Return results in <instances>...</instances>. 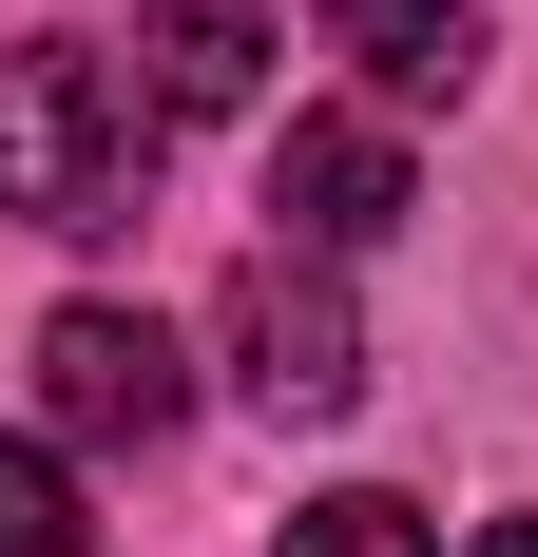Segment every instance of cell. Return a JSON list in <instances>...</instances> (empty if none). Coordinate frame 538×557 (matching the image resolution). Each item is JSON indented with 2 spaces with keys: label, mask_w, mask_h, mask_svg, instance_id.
<instances>
[{
  "label": "cell",
  "mask_w": 538,
  "mask_h": 557,
  "mask_svg": "<svg viewBox=\"0 0 538 557\" xmlns=\"http://www.w3.org/2000/svg\"><path fill=\"white\" fill-rule=\"evenodd\" d=\"M155 77H115L97 39H0V212L20 231H135L155 212Z\"/></svg>",
  "instance_id": "cell-1"
},
{
  "label": "cell",
  "mask_w": 538,
  "mask_h": 557,
  "mask_svg": "<svg viewBox=\"0 0 538 557\" xmlns=\"http://www.w3.org/2000/svg\"><path fill=\"white\" fill-rule=\"evenodd\" d=\"M39 404H58V443H173L193 423V366H173L155 308H58L39 327Z\"/></svg>",
  "instance_id": "cell-3"
},
{
  "label": "cell",
  "mask_w": 538,
  "mask_h": 557,
  "mask_svg": "<svg viewBox=\"0 0 538 557\" xmlns=\"http://www.w3.org/2000/svg\"><path fill=\"white\" fill-rule=\"evenodd\" d=\"M231 385H250L269 423H346V404H366V327H346L327 250H250V270H231Z\"/></svg>",
  "instance_id": "cell-2"
},
{
  "label": "cell",
  "mask_w": 538,
  "mask_h": 557,
  "mask_svg": "<svg viewBox=\"0 0 538 557\" xmlns=\"http://www.w3.org/2000/svg\"><path fill=\"white\" fill-rule=\"evenodd\" d=\"M269 212H289V250H384V231H404V154H384L366 115H289Z\"/></svg>",
  "instance_id": "cell-5"
},
{
  "label": "cell",
  "mask_w": 538,
  "mask_h": 557,
  "mask_svg": "<svg viewBox=\"0 0 538 557\" xmlns=\"http://www.w3.org/2000/svg\"><path fill=\"white\" fill-rule=\"evenodd\" d=\"M481 557H538V519H481Z\"/></svg>",
  "instance_id": "cell-9"
},
{
  "label": "cell",
  "mask_w": 538,
  "mask_h": 557,
  "mask_svg": "<svg viewBox=\"0 0 538 557\" xmlns=\"http://www.w3.org/2000/svg\"><path fill=\"white\" fill-rule=\"evenodd\" d=\"M327 58L384 115H462L481 97V0H327Z\"/></svg>",
  "instance_id": "cell-4"
},
{
  "label": "cell",
  "mask_w": 538,
  "mask_h": 557,
  "mask_svg": "<svg viewBox=\"0 0 538 557\" xmlns=\"http://www.w3.org/2000/svg\"><path fill=\"white\" fill-rule=\"evenodd\" d=\"M269 97V0H155V115H250Z\"/></svg>",
  "instance_id": "cell-6"
},
{
  "label": "cell",
  "mask_w": 538,
  "mask_h": 557,
  "mask_svg": "<svg viewBox=\"0 0 538 557\" xmlns=\"http://www.w3.org/2000/svg\"><path fill=\"white\" fill-rule=\"evenodd\" d=\"M289 557H442V519H424V500H384V481H346V500L289 519Z\"/></svg>",
  "instance_id": "cell-8"
},
{
  "label": "cell",
  "mask_w": 538,
  "mask_h": 557,
  "mask_svg": "<svg viewBox=\"0 0 538 557\" xmlns=\"http://www.w3.org/2000/svg\"><path fill=\"white\" fill-rule=\"evenodd\" d=\"M0 557H97V519H77V461H58V443H0Z\"/></svg>",
  "instance_id": "cell-7"
}]
</instances>
